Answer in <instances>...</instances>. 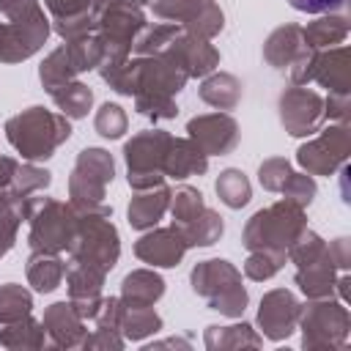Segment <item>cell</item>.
I'll list each match as a JSON object with an SVG mask.
<instances>
[{
	"instance_id": "6da1fadb",
	"label": "cell",
	"mask_w": 351,
	"mask_h": 351,
	"mask_svg": "<svg viewBox=\"0 0 351 351\" xmlns=\"http://www.w3.org/2000/svg\"><path fill=\"white\" fill-rule=\"evenodd\" d=\"M5 134H8V143L25 159L36 162V159L52 156V151L63 140H69L71 126L63 115H55L44 107H30L5 123Z\"/></svg>"
},
{
	"instance_id": "7a4b0ae2",
	"label": "cell",
	"mask_w": 351,
	"mask_h": 351,
	"mask_svg": "<svg viewBox=\"0 0 351 351\" xmlns=\"http://www.w3.org/2000/svg\"><path fill=\"white\" fill-rule=\"evenodd\" d=\"M304 230V211L302 206L282 200L269 208H261L244 228V247L252 252H277L285 255L293 239Z\"/></svg>"
},
{
	"instance_id": "3957f363",
	"label": "cell",
	"mask_w": 351,
	"mask_h": 351,
	"mask_svg": "<svg viewBox=\"0 0 351 351\" xmlns=\"http://www.w3.org/2000/svg\"><path fill=\"white\" fill-rule=\"evenodd\" d=\"M112 156L104 148H85L77 156V167L69 178L71 208L77 214H101L110 217V206L104 203V186L112 181Z\"/></svg>"
},
{
	"instance_id": "277c9868",
	"label": "cell",
	"mask_w": 351,
	"mask_h": 351,
	"mask_svg": "<svg viewBox=\"0 0 351 351\" xmlns=\"http://www.w3.org/2000/svg\"><path fill=\"white\" fill-rule=\"evenodd\" d=\"M27 219H30V247L36 252L55 255L71 247L80 214L66 203H58L49 197H33Z\"/></svg>"
},
{
	"instance_id": "5b68a950",
	"label": "cell",
	"mask_w": 351,
	"mask_h": 351,
	"mask_svg": "<svg viewBox=\"0 0 351 351\" xmlns=\"http://www.w3.org/2000/svg\"><path fill=\"white\" fill-rule=\"evenodd\" d=\"M49 36V22L38 5V0H25L8 22H0V60L16 63L30 58Z\"/></svg>"
},
{
	"instance_id": "8992f818",
	"label": "cell",
	"mask_w": 351,
	"mask_h": 351,
	"mask_svg": "<svg viewBox=\"0 0 351 351\" xmlns=\"http://www.w3.org/2000/svg\"><path fill=\"white\" fill-rule=\"evenodd\" d=\"M71 263H80V266H88V269H96L101 274H107L115 261H118V252H121V244H118V233L115 228L110 225L107 217L101 214H80V222H77V233H74V241H71Z\"/></svg>"
},
{
	"instance_id": "52a82bcc",
	"label": "cell",
	"mask_w": 351,
	"mask_h": 351,
	"mask_svg": "<svg viewBox=\"0 0 351 351\" xmlns=\"http://www.w3.org/2000/svg\"><path fill=\"white\" fill-rule=\"evenodd\" d=\"M192 288L208 304L225 315H239L247 304V291L241 288L239 271L228 261H203L192 269Z\"/></svg>"
},
{
	"instance_id": "ba28073f",
	"label": "cell",
	"mask_w": 351,
	"mask_h": 351,
	"mask_svg": "<svg viewBox=\"0 0 351 351\" xmlns=\"http://www.w3.org/2000/svg\"><path fill=\"white\" fill-rule=\"evenodd\" d=\"M170 134L162 129L140 132L132 137L123 148L126 167H129V184L134 189H151L165 181V156L170 148Z\"/></svg>"
},
{
	"instance_id": "9c48e42d",
	"label": "cell",
	"mask_w": 351,
	"mask_h": 351,
	"mask_svg": "<svg viewBox=\"0 0 351 351\" xmlns=\"http://www.w3.org/2000/svg\"><path fill=\"white\" fill-rule=\"evenodd\" d=\"M348 148H351L348 126L346 123H337V126L324 129L315 140L304 143L296 151V159H299V165L310 176H329V173H335V167H340L346 162Z\"/></svg>"
},
{
	"instance_id": "30bf717a",
	"label": "cell",
	"mask_w": 351,
	"mask_h": 351,
	"mask_svg": "<svg viewBox=\"0 0 351 351\" xmlns=\"http://www.w3.org/2000/svg\"><path fill=\"white\" fill-rule=\"evenodd\" d=\"M154 14L181 22L197 38H211L222 30V11L214 0H154Z\"/></svg>"
},
{
	"instance_id": "8fae6325",
	"label": "cell",
	"mask_w": 351,
	"mask_h": 351,
	"mask_svg": "<svg viewBox=\"0 0 351 351\" xmlns=\"http://www.w3.org/2000/svg\"><path fill=\"white\" fill-rule=\"evenodd\" d=\"M324 118V99L302 85L288 88L280 96V121L293 137L313 134Z\"/></svg>"
},
{
	"instance_id": "7c38bea8",
	"label": "cell",
	"mask_w": 351,
	"mask_h": 351,
	"mask_svg": "<svg viewBox=\"0 0 351 351\" xmlns=\"http://www.w3.org/2000/svg\"><path fill=\"white\" fill-rule=\"evenodd\" d=\"M186 132H189V140L206 156H211V154H228L239 143V126L225 112H211V115L192 118L186 123Z\"/></svg>"
},
{
	"instance_id": "4fadbf2b",
	"label": "cell",
	"mask_w": 351,
	"mask_h": 351,
	"mask_svg": "<svg viewBox=\"0 0 351 351\" xmlns=\"http://www.w3.org/2000/svg\"><path fill=\"white\" fill-rule=\"evenodd\" d=\"M162 55L170 63H176L186 77H203V74H208L219 63L217 49L211 44H206V38H197L192 33H184V36L178 33L167 44V49Z\"/></svg>"
},
{
	"instance_id": "5bb4252c",
	"label": "cell",
	"mask_w": 351,
	"mask_h": 351,
	"mask_svg": "<svg viewBox=\"0 0 351 351\" xmlns=\"http://www.w3.org/2000/svg\"><path fill=\"white\" fill-rule=\"evenodd\" d=\"M296 318H299V304H296L293 293L277 288V291H271V293L263 296L261 310H258V321H261L263 332H266L271 340L288 337V335L293 332Z\"/></svg>"
},
{
	"instance_id": "9a60e30c",
	"label": "cell",
	"mask_w": 351,
	"mask_h": 351,
	"mask_svg": "<svg viewBox=\"0 0 351 351\" xmlns=\"http://www.w3.org/2000/svg\"><path fill=\"white\" fill-rule=\"evenodd\" d=\"M134 252L145 263H154V266H176L184 258V252H186V241L181 239V233L176 228L151 230V233H145L134 244Z\"/></svg>"
},
{
	"instance_id": "2e32d148",
	"label": "cell",
	"mask_w": 351,
	"mask_h": 351,
	"mask_svg": "<svg viewBox=\"0 0 351 351\" xmlns=\"http://www.w3.org/2000/svg\"><path fill=\"white\" fill-rule=\"evenodd\" d=\"M302 326H304V346H315V337L326 329H329V335L337 332L340 337H346L348 313H346V307H340L335 302H313L302 313Z\"/></svg>"
},
{
	"instance_id": "e0dca14e",
	"label": "cell",
	"mask_w": 351,
	"mask_h": 351,
	"mask_svg": "<svg viewBox=\"0 0 351 351\" xmlns=\"http://www.w3.org/2000/svg\"><path fill=\"white\" fill-rule=\"evenodd\" d=\"M44 3L55 16V30L66 41L90 33V27H93V14H90L93 0H44Z\"/></svg>"
},
{
	"instance_id": "ac0fdd59",
	"label": "cell",
	"mask_w": 351,
	"mask_h": 351,
	"mask_svg": "<svg viewBox=\"0 0 351 351\" xmlns=\"http://www.w3.org/2000/svg\"><path fill=\"white\" fill-rule=\"evenodd\" d=\"M329 93H348L351 88V66H348V47H335L324 55H315L313 63V77Z\"/></svg>"
},
{
	"instance_id": "d6986e66",
	"label": "cell",
	"mask_w": 351,
	"mask_h": 351,
	"mask_svg": "<svg viewBox=\"0 0 351 351\" xmlns=\"http://www.w3.org/2000/svg\"><path fill=\"white\" fill-rule=\"evenodd\" d=\"M170 195L173 192L165 184L151 186V189H140V195H134L129 203V225L137 230L154 228L162 219L165 208L170 206Z\"/></svg>"
},
{
	"instance_id": "ffe728a7",
	"label": "cell",
	"mask_w": 351,
	"mask_h": 351,
	"mask_svg": "<svg viewBox=\"0 0 351 351\" xmlns=\"http://www.w3.org/2000/svg\"><path fill=\"white\" fill-rule=\"evenodd\" d=\"M296 285L310 296V299H326L335 291V261L329 255V247L324 250L321 258L299 266L296 271Z\"/></svg>"
},
{
	"instance_id": "44dd1931",
	"label": "cell",
	"mask_w": 351,
	"mask_h": 351,
	"mask_svg": "<svg viewBox=\"0 0 351 351\" xmlns=\"http://www.w3.org/2000/svg\"><path fill=\"white\" fill-rule=\"evenodd\" d=\"M208 167V156L192 143V140H170L167 156H165V176L173 178H186V176H200Z\"/></svg>"
},
{
	"instance_id": "7402d4cb",
	"label": "cell",
	"mask_w": 351,
	"mask_h": 351,
	"mask_svg": "<svg viewBox=\"0 0 351 351\" xmlns=\"http://www.w3.org/2000/svg\"><path fill=\"white\" fill-rule=\"evenodd\" d=\"M304 49H307V44L302 38V27L299 25H285V27H277L269 36V41L263 47V55L274 69H288Z\"/></svg>"
},
{
	"instance_id": "603a6c76",
	"label": "cell",
	"mask_w": 351,
	"mask_h": 351,
	"mask_svg": "<svg viewBox=\"0 0 351 351\" xmlns=\"http://www.w3.org/2000/svg\"><path fill=\"white\" fill-rule=\"evenodd\" d=\"M165 293V282L154 271H132L123 280V304L129 307H148Z\"/></svg>"
},
{
	"instance_id": "cb8c5ba5",
	"label": "cell",
	"mask_w": 351,
	"mask_h": 351,
	"mask_svg": "<svg viewBox=\"0 0 351 351\" xmlns=\"http://www.w3.org/2000/svg\"><path fill=\"white\" fill-rule=\"evenodd\" d=\"M173 228L181 233V239L186 241V247H195V244L197 247H208V244H214L222 236V217H217L211 208H203L189 222L173 225Z\"/></svg>"
},
{
	"instance_id": "d4e9b609",
	"label": "cell",
	"mask_w": 351,
	"mask_h": 351,
	"mask_svg": "<svg viewBox=\"0 0 351 351\" xmlns=\"http://www.w3.org/2000/svg\"><path fill=\"white\" fill-rule=\"evenodd\" d=\"M348 36V19L346 16H321L315 22H310L307 27H302V38L310 49H321V47H335Z\"/></svg>"
},
{
	"instance_id": "484cf974",
	"label": "cell",
	"mask_w": 351,
	"mask_h": 351,
	"mask_svg": "<svg viewBox=\"0 0 351 351\" xmlns=\"http://www.w3.org/2000/svg\"><path fill=\"white\" fill-rule=\"evenodd\" d=\"M200 99L217 110H233L241 99V85L233 74H214L200 85Z\"/></svg>"
},
{
	"instance_id": "4316f807",
	"label": "cell",
	"mask_w": 351,
	"mask_h": 351,
	"mask_svg": "<svg viewBox=\"0 0 351 351\" xmlns=\"http://www.w3.org/2000/svg\"><path fill=\"white\" fill-rule=\"evenodd\" d=\"M63 261L55 258L52 252H36L27 263V280L36 291L47 293V291H55L58 282L63 280Z\"/></svg>"
},
{
	"instance_id": "83f0119b",
	"label": "cell",
	"mask_w": 351,
	"mask_h": 351,
	"mask_svg": "<svg viewBox=\"0 0 351 351\" xmlns=\"http://www.w3.org/2000/svg\"><path fill=\"white\" fill-rule=\"evenodd\" d=\"M44 329L52 332V337H55L58 346H71L74 343V335L82 329L80 313L71 304H66V302L52 304L47 310V315H44Z\"/></svg>"
},
{
	"instance_id": "f1b7e54d",
	"label": "cell",
	"mask_w": 351,
	"mask_h": 351,
	"mask_svg": "<svg viewBox=\"0 0 351 351\" xmlns=\"http://www.w3.org/2000/svg\"><path fill=\"white\" fill-rule=\"evenodd\" d=\"M217 195H219V200H222L225 206H230V208H241V206L250 203L252 189H250V181L244 178L241 170L228 167V170H222L219 178H217Z\"/></svg>"
},
{
	"instance_id": "f546056e",
	"label": "cell",
	"mask_w": 351,
	"mask_h": 351,
	"mask_svg": "<svg viewBox=\"0 0 351 351\" xmlns=\"http://www.w3.org/2000/svg\"><path fill=\"white\" fill-rule=\"evenodd\" d=\"M52 99H55V104L63 110V115L66 118H82V115H88V110H90V101H93V93L82 85V82H66L63 88H58L55 93H49Z\"/></svg>"
},
{
	"instance_id": "4dcf8cb0",
	"label": "cell",
	"mask_w": 351,
	"mask_h": 351,
	"mask_svg": "<svg viewBox=\"0 0 351 351\" xmlns=\"http://www.w3.org/2000/svg\"><path fill=\"white\" fill-rule=\"evenodd\" d=\"M74 74H77V71H74V66H71V60H69V55H66L63 47L55 49V52L41 63V71H38V77H41L47 93H55V90L63 88L66 82H71Z\"/></svg>"
},
{
	"instance_id": "1f68e13d",
	"label": "cell",
	"mask_w": 351,
	"mask_h": 351,
	"mask_svg": "<svg viewBox=\"0 0 351 351\" xmlns=\"http://www.w3.org/2000/svg\"><path fill=\"white\" fill-rule=\"evenodd\" d=\"M181 33L178 25H154V27H143L140 36L134 38V52L140 58H151V55H162L167 49V44Z\"/></svg>"
},
{
	"instance_id": "d6a6232c",
	"label": "cell",
	"mask_w": 351,
	"mask_h": 351,
	"mask_svg": "<svg viewBox=\"0 0 351 351\" xmlns=\"http://www.w3.org/2000/svg\"><path fill=\"white\" fill-rule=\"evenodd\" d=\"M30 203H33V197H22V200H14L11 206L0 208V255H5L11 250L19 222L27 219V214H30Z\"/></svg>"
},
{
	"instance_id": "836d02e7",
	"label": "cell",
	"mask_w": 351,
	"mask_h": 351,
	"mask_svg": "<svg viewBox=\"0 0 351 351\" xmlns=\"http://www.w3.org/2000/svg\"><path fill=\"white\" fill-rule=\"evenodd\" d=\"M30 293L22 291V285H3L0 288V324H14L30 313Z\"/></svg>"
},
{
	"instance_id": "e575fe53",
	"label": "cell",
	"mask_w": 351,
	"mask_h": 351,
	"mask_svg": "<svg viewBox=\"0 0 351 351\" xmlns=\"http://www.w3.org/2000/svg\"><path fill=\"white\" fill-rule=\"evenodd\" d=\"M170 197H173V219H176L173 225H184V222H189L192 217H197L206 208L203 195L197 189H192V186H181Z\"/></svg>"
},
{
	"instance_id": "d590c367",
	"label": "cell",
	"mask_w": 351,
	"mask_h": 351,
	"mask_svg": "<svg viewBox=\"0 0 351 351\" xmlns=\"http://www.w3.org/2000/svg\"><path fill=\"white\" fill-rule=\"evenodd\" d=\"M49 184V173L41 170V167H33V165H22L16 167V176H14V184H11V192L16 197H30L33 192L44 189Z\"/></svg>"
},
{
	"instance_id": "8d00e7d4",
	"label": "cell",
	"mask_w": 351,
	"mask_h": 351,
	"mask_svg": "<svg viewBox=\"0 0 351 351\" xmlns=\"http://www.w3.org/2000/svg\"><path fill=\"white\" fill-rule=\"evenodd\" d=\"M280 192H282L285 200H291V203H296V206L304 208L315 197V181L310 176H304V173H291L288 181H285V186Z\"/></svg>"
},
{
	"instance_id": "74e56055",
	"label": "cell",
	"mask_w": 351,
	"mask_h": 351,
	"mask_svg": "<svg viewBox=\"0 0 351 351\" xmlns=\"http://www.w3.org/2000/svg\"><path fill=\"white\" fill-rule=\"evenodd\" d=\"M96 132L101 137H121L126 132V112L118 104H104L96 112Z\"/></svg>"
},
{
	"instance_id": "f35d334b",
	"label": "cell",
	"mask_w": 351,
	"mask_h": 351,
	"mask_svg": "<svg viewBox=\"0 0 351 351\" xmlns=\"http://www.w3.org/2000/svg\"><path fill=\"white\" fill-rule=\"evenodd\" d=\"M282 261H285V255H277V252H261V250H258V252H252L250 261L244 263V271H247V277H252V280H269L271 274L280 271Z\"/></svg>"
},
{
	"instance_id": "ab89813d",
	"label": "cell",
	"mask_w": 351,
	"mask_h": 351,
	"mask_svg": "<svg viewBox=\"0 0 351 351\" xmlns=\"http://www.w3.org/2000/svg\"><path fill=\"white\" fill-rule=\"evenodd\" d=\"M288 176H291V165L285 159H266L258 170V178H261L263 189H269V192H280L285 186Z\"/></svg>"
},
{
	"instance_id": "60d3db41",
	"label": "cell",
	"mask_w": 351,
	"mask_h": 351,
	"mask_svg": "<svg viewBox=\"0 0 351 351\" xmlns=\"http://www.w3.org/2000/svg\"><path fill=\"white\" fill-rule=\"evenodd\" d=\"M296 11H304V14H332L337 8H343L346 0H288Z\"/></svg>"
},
{
	"instance_id": "b9f144b4",
	"label": "cell",
	"mask_w": 351,
	"mask_h": 351,
	"mask_svg": "<svg viewBox=\"0 0 351 351\" xmlns=\"http://www.w3.org/2000/svg\"><path fill=\"white\" fill-rule=\"evenodd\" d=\"M324 107H326V110H324L326 118H335V121H340V123L348 121V93H329V99H326Z\"/></svg>"
},
{
	"instance_id": "7bdbcfd3",
	"label": "cell",
	"mask_w": 351,
	"mask_h": 351,
	"mask_svg": "<svg viewBox=\"0 0 351 351\" xmlns=\"http://www.w3.org/2000/svg\"><path fill=\"white\" fill-rule=\"evenodd\" d=\"M329 255H332L337 269H346L348 266V239H335L329 244Z\"/></svg>"
},
{
	"instance_id": "ee69618b",
	"label": "cell",
	"mask_w": 351,
	"mask_h": 351,
	"mask_svg": "<svg viewBox=\"0 0 351 351\" xmlns=\"http://www.w3.org/2000/svg\"><path fill=\"white\" fill-rule=\"evenodd\" d=\"M22 3H25V0H0V14H5V16H8V14H14Z\"/></svg>"
},
{
	"instance_id": "f6af8a7d",
	"label": "cell",
	"mask_w": 351,
	"mask_h": 351,
	"mask_svg": "<svg viewBox=\"0 0 351 351\" xmlns=\"http://www.w3.org/2000/svg\"><path fill=\"white\" fill-rule=\"evenodd\" d=\"M126 3H134V5H143V3H148V0H126Z\"/></svg>"
}]
</instances>
